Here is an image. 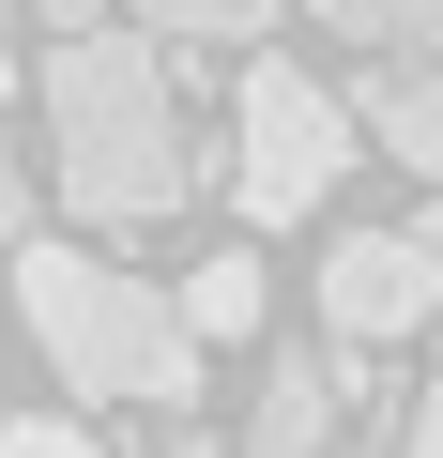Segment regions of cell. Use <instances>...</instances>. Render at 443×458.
<instances>
[{
    "label": "cell",
    "mask_w": 443,
    "mask_h": 458,
    "mask_svg": "<svg viewBox=\"0 0 443 458\" xmlns=\"http://www.w3.org/2000/svg\"><path fill=\"white\" fill-rule=\"evenodd\" d=\"M31 107H47V168H62L77 229H168L199 199V138L168 107V47H138L123 16L62 31L47 77H31Z\"/></svg>",
    "instance_id": "cell-1"
},
{
    "label": "cell",
    "mask_w": 443,
    "mask_h": 458,
    "mask_svg": "<svg viewBox=\"0 0 443 458\" xmlns=\"http://www.w3.org/2000/svg\"><path fill=\"white\" fill-rule=\"evenodd\" d=\"M16 306H31L62 397H107V412H183L199 397V336L168 321L153 276H123L92 245H16Z\"/></svg>",
    "instance_id": "cell-2"
},
{
    "label": "cell",
    "mask_w": 443,
    "mask_h": 458,
    "mask_svg": "<svg viewBox=\"0 0 443 458\" xmlns=\"http://www.w3.org/2000/svg\"><path fill=\"white\" fill-rule=\"evenodd\" d=\"M337 168H352V107H337V77H306L291 47H260L245 92H230V199H245V229L321 214Z\"/></svg>",
    "instance_id": "cell-3"
},
{
    "label": "cell",
    "mask_w": 443,
    "mask_h": 458,
    "mask_svg": "<svg viewBox=\"0 0 443 458\" xmlns=\"http://www.w3.org/2000/svg\"><path fill=\"white\" fill-rule=\"evenodd\" d=\"M443 321V260L413 245V229H337L321 260V352H397Z\"/></svg>",
    "instance_id": "cell-4"
},
{
    "label": "cell",
    "mask_w": 443,
    "mask_h": 458,
    "mask_svg": "<svg viewBox=\"0 0 443 458\" xmlns=\"http://www.w3.org/2000/svg\"><path fill=\"white\" fill-rule=\"evenodd\" d=\"M352 352H276L260 367V412H245V458H321L337 428H352Z\"/></svg>",
    "instance_id": "cell-5"
},
{
    "label": "cell",
    "mask_w": 443,
    "mask_h": 458,
    "mask_svg": "<svg viewBox=\"0 0 443 458\" xmlns=\"http://www.w3.org/2000/svg\"><path fill=\"white\" fill-rule=\"evenodd\" d=\"M352 138H382V153L443 199V62H382V77L352 92Z\"/></svg>",
    "instance_id": "cell-6"
},
{
    "label": "cell",
    "mask_w": 443,
    "mask_h": 458,
    "mask_svg": "<svg viewBox=\"0 0 443 458\" xmlns=\"http://www.w3.org/2000/svg\"><path fill=\"white\" fill-rule=\"evenodd\" d=\"M168 321H183L199 352H230V336H260V260H245V245H214V260H199V276L168 291Z\"/></svg>",
    "instance_id": "cell-7"
},
{
    "label": "cell",
    "mask_w": 443,
    "mask_h": 458,
    "mask_svg": "<svg viewBox=\"0 0 443 458\" xmlns=\"http://www.w3.org/2000/svg\"><path fill=\"white\" fill-rule=\"evenodd\" d=\"M276 16H291V0H138L123 31H138V47H245V62H260Z\"/></svg>",
    "instance_id": "cell-8"
},
{
    "label": "cell",
    "mask_w": 443,
    "mask_h": 458,
    "mask_svg": "<svg viewBox=\"0 0 443 458\" xmlns=\"http://www.w3.org/2000/svg\"><path fill=\"white\" fill-rule=\"evenodd\" d=\"M337 47H382V62H443V0H306Z\"/></svg>",
    "instance_id": "cell-9"
},
{
    "label": "cell",
    "mask_w": 443,
    "mask_h": 458,
    "mask_svg": "<svg viewBox=\"0 0 443 458\" xmlns=\"http://www.w3.org/2000/svg\"><path fill=\"white\" fill-rule=\"evenodd\" d=\"M0 458H92L77 412H0Z\"/></svg>",
    "instance_id": "cell-10"
},
{
    "label": "cell",
    "mask_w": 443,
    "mask_h": 458,
    "mask_svg": "<svg viewBox=\"0 0 443 458\" xmlns=\"http://www.w3.org/2000/svg\"><path fill=\"white\" fill-rule=\"evenodd\" d=\"M31 229V168H16V138H0V245Z\"/></svg>",
    "instance_id": "cell-11"
},
{
    "label": "cell",
    "mask_w": 443,
    "mask_h": 458,
    "mask_svg": "<svg viewBox=\"0 0 443 458\" xmlns=\"http://www.w3.org/2000/svg\"><path fill=\"white\" fill-rule=\"evenodd\" d=\"M397 458H443V382L413 397V428H397Z\"/></svg>",
    "instance_id": "cell-12"
},
{
    "label": "cell",
    "mask_w": 443,
    "mask_h": 458,
    "mask_svg": "<svg viewBox=\"0 0 443 458\" xmlns=\"http://www.w3.org/2000/svg\"><path fill=\"white\" fill-rule=\"evenodd\" d=\"M413 245H428V260H443V199H428V214H413Z\"/></svg>",
    "instance_id": "cell-13"
},
{
    "label": "cell",
    "mask_w": 443,
    "mask_h": 458,
    "mask_svg": "<svg viewBox=\"0 0 443 458\" xmlns=\"http://www.w3.org/2000/svg\"><path fill=\"white\" fill-rule=\"evenodd\" d=\"M0 77H16V0H0Z\"/></svg>",
    "instance_id": "cell-14"
}]
</instances>
